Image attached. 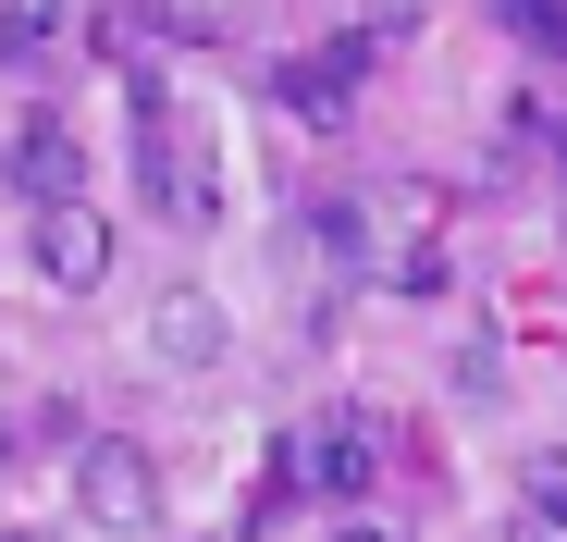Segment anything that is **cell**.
<instances>
[{
  "label": "cell",
  "instance_id": "9c48e42d",
  "mask_svg": "<svg viewBox=\"0 0 567 542\" xmlns=\"http://www.w3.org/2000/svg\"><path fill=\"white\" fill-rule=\"evenodd\" d=\"M518 505H530V518H555V530H567V444H543V457H530V469H518Z\"/></svg>",
  "mask_w": 567,
  "mask_h": 542
},
{
  "label": "cell",
  "instance_id": "8fae6325",
  "mask_svg": "<svg viewBox=\"0 0 567 542\" xmlns=\"http://www.w3.org/2000/svg\"><path fill=\"white\" fill-rule=\"evenodd\" d=\"M518 542H567V530H555V518H530V505H518Z\"/></svg>",
  "mask_w": 567,
  "mask_h": 542
},
{
  "label": "cell",
  "instance_id": "30bf717a",
  "mask_svg": "<svg viewBox=\"0 0 567 542\" xmlns=\"http://www.w3.org/2000/svg\"><path fill=\"white\" fill-rule=\"evenodd\" d=\"M50 25H62L50 0H0V62H38V50H50Z\"/></svg>",
  "mask_w": 567,
  "mask_h": 542
},
{
  "label": "cell",
  "instance_id": "ba28073f",
  "mask_svg": "<svg viewBox=\"0 0 567 542\" xmlns=\"http://www.w3.org/2000/svg\"><path fill=\"white\" fill-rule=\"evenodd\" d=\"M494 25H506L518 50H543V62H567V0H494Z\"/></svg>",
  "mask_w": 567,
  "mask_h": 542
},
{
  "label": "cell",
  "instance_id": "52a82bcc",
  "mask_svg": "<svg viewBox=\"0 0 567 542\" xmlns=\"http://www.w3.org/2000/svg\"><path fill=\"white\" fill-rule=\"evenodd\" d=\"M13 186H25L38 210H62V198L86 186V148H74L62 124H25V136H13Z\"/></svg>",
  "mask_w": 567,
  "mask_h": 542
},
{
  "label": "cell",
  "instance_id": "7a4b0ae2",
  "mask_svg": "<svg viewBox=\"0 0 567 542\" xmlns=\"http://www.w3.org/2000/svg\"><path fill=\"white\" fill-rule=\"evenodd\" d=\"M62 481H74V518L86 530H112V542L161 530V469H148V444H124V431H86Z\"/></svg>",
  "mask_w": 567,
  "mask_h": 542
},
{
  "label": "cell",
  "instance_id": "5bb4252c",
  "mask_svg": "<svg viewBox=\"0 0 567 542\" xmlns=\"http://www.w3.org/2000/svg\"><path fill=\"white\" fill-rule=\"evenodd\" d=\"M0 542H50V530H0Z\"/></svg>",
  "mask_w": 567,
  "mask_h": 542
},
{
  "label": "cell",
  "instance_id": "5b68a950",
  "mask_svg": "<svg viewBox=\"0 0 567 542\" xmlns=\"http://www.w3.org/2000/svg\"><path fill=\"white\" fill-rule=\"evenodd\" d=\"M25 259H38V284L100 296V284H112V210H86V198L38 210V222H25Z\"/></svg>",
  "mask_w": 567,
  "mask_h": 542
},
{
  "label": "cell",
  "instance_id": "277c9868",
  "mask_svg": "<svg viewBox=\"0 0 567 542\" xmlns=\"http://www.w3.org/2000/svg\"><path fill=\"white\" fill-rule=\"evenodd\" d=\"M383 62L370 38H333V50H297V62H271V112L284 124H309V136H333L346 112H358V74Z\"/></svg>",
  "mask_w": 567,
  "mask_h": 542
},
{
  "label": "cell",
  "instance_id": "8992f818",
  "mask_svg": "<svg viewBox=\"0 0 567 542\" xmlns=\"http://www.w3.org/2000/svg\"><path fill=\"white\" fill-rule=\"evenodd\" d=\"M148 357H161V371H210V357H223V309H210L198 284H173V296L148 309Z\"/></svg>",
  "mask_w": 567,
  "mask_h": 542
},
{
  "label": "cell",
  "instance_id": "7c38bea8",
  "mask_svg": "<svg viewBox=\"0 0 567 542\" xmlns=\"http://www.w3.org/2000/svg\"><path fill=\"white\" fill-rule=\"evenodd\" d=\"M13 457H25V419H0V469H13Z\"/></svg>",
  "mask_w": 567,
  "mask_h": 542
},
{
  "label": "cell",
  "instance_id": "3957f363",
  "mask_svg": "<svg viewBox=\"0 0 567 542\" xmlns=\"http://www.w3.org/2000/svg\"><path fill=\"white\" fill-rule=\"evenodd\" d=\"M136 173H148V198H161V222H210L223 210V186H210V160L173 136V86L161 74H136Z\"/></svg>",
  "mask_w": 567,
  "mask_h": 542
},
{
  "label": "cell",
  "instance_id": "4fadbf2b",
  "mask_svg": "<svg viewBox=\"0 0 567 542\" xmlns=\"http://www.w3.org/2000/svg\"><path fill=\"white\" fill-rule=\"evenodd\" d=\"M333 542H395V530H370V518H346V530H333Z\"/></svg>",
  "mask_w": 567,
  "mask_h": 542
},
{
  "label": "cell",
  "instance_id": "6da1fadb",
  "mask_svg": "<svg viewBox=\"0 0 567 542\" xmlns=\"http://www.w3.org/2000/svg\"><path fill=\"white\" fill-rule=\"evenodd\" d=\"M370 481H383V431H370L358 407H321V419H297L271 444V493H333V505H358Z\"/></svg>",
  "mask_w": 567,
  "mask_h": 542
}]
</instances>
